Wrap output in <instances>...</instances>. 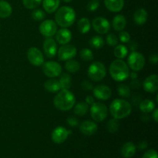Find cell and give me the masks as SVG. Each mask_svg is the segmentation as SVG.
Masks as SVG:
<instances>
[{"label":"cell","mask_w":158,"mask_h":158,"mask_svg":"<svg viewBox=\"0 0 158 158\" xmlns=\"http://www.w3.org/2000/svg\"><path fill=\"white\" fill-rule=\"evenodd\" d=\"M81 87L83 90L85 91H90L93 90L94 89V86H93V84L88 80H84V81L82 82L81 83Z\"/></svg>","instance_id":"42"},{"label":"cell","mask_w":158,"mask_h":158,"mask_svg":"<svg viewBox=\"0 0 158 158\" xmlns=\"http://www.w3.org/2000/svg\"><path fill=\"white\" fill-rule=\"evenodd\" d=\"M95 102V99L92 97V96H87L86 98V103L88 105H92L93 103Z\"/></svg>","instance_id":"48"},{"label":"cell","mask_w":158,"mask_h":158,"mask_svg":"<svg viewBox=\"0 0 158 158\" xmlns=\"http://www.w3.org/2000/svg\"><path fill=\"white\" fill-rule=\"evenodd\" d=\"M127 63V66L133 71L137 72V71L141 70L144 66L145 58L142 53L134 51L128 56Z\"/></svg>","instance_id":"7"},{"label":"cell","mask_w":158,"mask_h":158,"mask_svg":"<svg viewBox=\"0 0 158 158\" xmlns=\"http://www.w3.org/2000/svg\"><path fill=\"white\" fill-rule=\"evenodd\" d=\"M129 77H131V80H135L138 78V73L136 71H133L129 73Z\"/></svg>","instance_id":"50"},{"label":"cell","mask_w":158,"mask_h":158,"mask_svg":"<svg viewBox=\"0 0 158 158\" xmlns=\"http://www.w3.org/2000/svg\"><path fill=\"white\" fill-rule=\"evenodd\" d=\"M12 12L11 5L6 0H0V18H9Z\"/></svg>","instance_id":"25"},{"label":"cell","mask_w":158,"mask_h":158,"mask_svg":"<svg viewBox=\"0 0 158 158\" xmlns=\"http://www.w3.org/2000/svg\"><path fill=\"white\" fill-rule=\"evenodd\" d=\"M106 9L113 12H118L124 6V0H104Z\"/></svg>","instance_id":"19"},{"label":"cell","mask_w":158,"mask_h":158,"mask_svg":"<svg viewBox=\"0 0 158 158\" xmlns=\"http://www.w3.org/2000/svg\"><path fill=\"white\" fill-rule=\"evenodd\" d=\"M57 44L52 37H49L45 40L43 43V51L46 57L51 59L53 58L57 53Z\"/></svg>","instance_id":"15"},{"label":"cell","mask_w":158,"mask_h":158,"mask_svg":"<svg viewBox=\"0 0 158 158\" xmlns=\"http://www.w3.org/2000/svg\"><path fill=\"white\" fill-rule=\"evenodd\" d=\"M60 84L61 86V89H69L71 88V85H72V79L69 74L68 73H63L61 74L60 77Z\"/></svg>","instance_id":"30"},{"label":"cell","mask_w":158,"mask_h":158,"mask_svg":"<svg viewBox=\"0 0 158 158\" xmlns=\"http://www.w3.org/2000/svg\"><path fill=\"white\" fill-rule=\"evenodd\" d=\"M117 92L119 96L123 98H129L131 96V88L126 84H120L117 87Z\"/></svg>","instance_id":"34"},{"label":"cell","mask_w":158,"mask_h":158,"mask_svg":"<svg viewBox=\"0 0 158 158\" xmlns=\"http://www.w3.org/2000/svg\"><path fill=\"white\" fill-rule=\"evenodd\" d=\"M43 72L45 75L49 78H55L62 73V66L60 63L55 61H47L43 63Z\"/></svg>","instance_id":"8"},{"label":"cell","mask_w":158,"mask_h":158,"mask_svg":"<svg viewBox=\"0 0 158 158\" xmlns=\"http://www.w3.org/2000/svg\"><path fill=\"white\" fill-rule=\"evenodd\" d=\"M99 6H100V2H98V0H92V1H89L87 3L86 9L89 12H94V11L98 9Z\"/></svg>","instance_id":"39"},{"label":"cell","mask_w":158,"mask_h":158,"mask_svg":"<svg viewBox=\"0 0 158 158\" xmlns=\"http://www.w3.org/2000/svg\"><path fill=\"white\" fill-rule=\"evenodd\" d=\"M127 43H128V47H129V49H131L132 52L137 50V47H138V44L137 43V42H136V41H131V40H130V41L128 42Z\"/></svg>","instance_id":"45"},{"label":"cell","mask_w":158,"mask_h":158,"mask_svg":"<svg viewBox=\"0 0 158 158\" xmlns=\"http://www.w3.org/2000/svg\"><path fill=\"white\" fill-rule=\"evenodd\" d=\"M148 148V142L145 141V140H143V141L140 142L138 144V148L140 150H144Z\"/></svg>","instance_id":"47"},{"label":"cell","mask_w":158,"mask_h":158,"mask_svg":"<svg viewBox=\"0 0 158 158\" xmlns=\"http://www.w3.org/2000/svg\"><path fill=\"white\" fill-rule=\"evenodd\" d=\"M77 49L76 46L71 44L62 45L60 49L57 50L59 60L61 61H67L74 58L77 56Z\"/></svg>","instance_id":"9"},{"label":"cell","mask_w":158,"mask_h":158,"mask_svg":"<svg viewBox=\"0 0 158 158\" xmlns=\"http://www.w3.org/2000/svg\"><path fill=\"white\" fill-rule=\"evenodd\" d=\"M120 127V123L117 119H111L106 123V130L108 132L111 133V134H114V133L117 132Z\"/></svg>","instance_id":"33"},{"label":"cell","mask_w":158,"mask_h":158,"mask_svg":"<svg viewBox=\"0 0 158 158\" xmlns=\"http://www.w3.org/2000/svg\"><path fill=\"white\" fill-rule=\"evenodd\" d=\"M132 111L131 103L123 99H116L110 105V113L114 118L120 120L127 117Z\"/></svg>","instance_id":"2"},{"label":"cell","mask_w":158,"mask_h":158,"mask_svg":"<svg viewBox=\"0 0 158 158\" xmlns=\"http://www.w3.org/2000/svg\"><path fill=\"white\" fill-rule=\"evenodd\" d=\"M44 88L46 91L49 93H57L61 89L60 82L56 79H49L45 82Z\"/></svg>","instance_id":"24"},{"label":"cell","mask_w":158,"mask_h":158,"mask_svg":"<svg viewBox=\"0 0 158 158\" xmlns=\"http://www.w3.org/2000/svg\"><path fill=\"white\" fill-rule=\"evenodd\" d=\"M143 87L146 92L155 93L158 89V77L156 74H152L144 80Z\"/></svg>","instance_id":"16"},{"label":"cell","mask_w":158,"mask_h":158,"mask_svg":"<svg viewBox=\"0 0 158 158\" xmlns=\"http://www.w3.org/2000/svg\"><path fill=\"white\" fill-rule=\"evenodd\" d=\"M137 147L132 142H127L121 148V154L124 158H131L135 154Z\"/></svg>","instance_id":"20"},{"label":"cell","mask_w":158,"mask_h":158,"mask_svg":"<svg viewBox=\"0 0 158 158\" xmlns=\"http://www.w3.org/2000/svg\"><path fill=\"white\" fill-rule=\"evenodd\" d=\"M66 121H67L69 126L71 127H75L78 126L79 122H80L78 119L77 117H73V116H69L67 118V120H66Z\"/></svg>","instance_id":"41"},{"label":"cell","mask_w":158,"mask_h":158,"mask_svg":"<svg viewBox=\"0 0 158 158\" xmlns=\"http://www.w3.org/2000/svg\"><path fill=\"white\" fill-rule=\"evenodd\" d=\"M93 93H94V97L100 100H109L112 95V91L110 88L103 84L97 85L95 87H94Z\"/></svg>","instance_id":"14"},{"label":"cell","mask_w":158,"mask_h":158,"mask_svg":"<svg viewBox=\"0 0 158 158\" xmlns=\"http://www.w3.org/2000/svg\"><path fill=\"white\" fill-rule=\"evenodd\" d=\"M89 110V105L86 102H79V103H76L75 106H74L73 112L77 116L83 117V116L87 114Z\"/></svg>","instance_id":"27"},{"label":"cell","mask_w":158,"mask_h":158,"mask_svg":"<svg viewBox=\"0 0 158 158\" xmlns=\"http://www.w3.org/2000/svg\"><path fill=\"white\" fill-rule=\"evenodd\" d=\"M112 26L116 31H123L127 26V19L124 15H117L114 18L112 21Z\"/></svg>","instance_id":"23"},{"label":"cell","mask_w":158,"mask_h":158,"mask_svg":"<svg viewBox=\"0 0 158 158\" xmlns=\"http://www.w3.org/2000/svg\"><path fill=\"white\" fill-rule=\"evenodd\" d=\"M87 74L89 78L93 81H100L106 77V66L101 62H94L88 68Z\"/></svg>","instance_id":"5"},{"label":"cell","mask_w":158,"mask_h":158,"mask_svg":"<svg viewBox=\"0 0 158 158\" xmlns=\"http://www.w3.org/2000/svg\"><path fill=\"white\" fill-rule=\"evenodd\" d=\"M148 18V12L144 9H137L134 14V20L135 23L138 26H142L147 22Z\"/></svg>","instance_id":"21"},{"label":"cell","mask_w":158,"mask_h":158,"mask_svg":"<svg viewBox=\"0 0 158 158\" xmlns=\"http://www.w3.org/2000/svg\"><path fill=\"white\" fill-rule=\"evenodd\" d=\"M92 26L98 34H106L110 29V23L106 19L99 16L93 20Z\"/></svg>","instance_id":"12"},{"label":"cell","mask_w":158,"mask_h":158,"mask_svg":"<svg viewBox=\"0 0 158 158\" xmlns=\"http://www.w3.org/2000/svg\"><path fill=\"white\" fill-rule=\"evenodd\" d=\"M118 38L116 35L114 34L110 33V34H108L106 35V44L109 45L110 46H116L117 44H118Z\"/></svg>","instance_id":"38"},{"label":"cell","mask_w":158,"mask_h":158,"mask_svg":"<svg viewBox=\"0 0 158 158\" xmlns=\"http://www.w3.org/2000/svg\"><path fill=\"white\" fill-rule=\"evenodd\" d=\"M90 115L95 122H102L107 117V106L100 102H94L90 105Z\"/></svg>","instance_id":"6"},{"label":"cell","mask_w":158,"mask_h":158,"mask_svg":"<svg viewBox=\"0 0 158 158\" xmlns=\"http://www.w3.org/2000/svg\"><path fill=\"white\" fill-rule=\"evenodd\" d=\"M27 59L29 63L35 66H40L44 63L43 54L36 47H31L28 49Z\"/></svg>","instance_id":"11"},{"label":"cell","mask_w":158,"mask_h":158,"mask_svg":"<svg viewBox=\"0 0 158 158\" xmlns=\"http://www.w3.org/2000/svg\"><path fill=\"white\" fill-rule=\"evenodd\" d=\"M142 158H158L157 152L154 150H149L144 153Z\"/></svg>","instance_id":"43"},{"label":"cell","mask_w":158,"mask_h":158,"mask_svg":"<svg viewBox=\"0 0 158 158\" xmlns=\"http://www.w3.org/2000/svg\"><path fill=\"white\" fill-rule=\"evenodd\" d=\"M55 35L56 41L61 45L67 44L72 40V32L66 28H62L60 30H57Z\"/></svg>","instance_id":"18"},{"label":"cell","mask_w":158,"mask_h":158,"mask_svg":"<svg viewBox=\"0 0 158 158\" xmlns=\"http://www.w3.org/2000/svg\"><path fill=\"white\" fill-rule=\"evenodd\" d=\"M31 17L32 19L35 20V21H42L46 17V13L44 11L41 10V9H35L34 11H32Z\"/></svg>","instance_id":"37"},{"label":"cell","mask_w":158,"mask_h":158,"mask_svg":"<svg viewBox=\"0 0 158 158\" xmlns=\"http://www.w3.org/2000/svg\"><path fill=\"white\" fill-rule=\"evenodd\" d=\"M60 4V0H43V7L47 13H53L57 9Z\"/></svg>","instance_id":"22"},{"label":"cell","mask_w":158,"mask_h":158,"mask_svg":"<svg viewBox=\"0 0 158 158\" xmlns=\"http://www.w3.org/2000/svg\"><path fill=\"white\" fill-rule=\"evenodd\" d=\"M54 106L61 111H68L72 109L76 103V97L69 89H61L53 99Z\"/></svg>","instance_id":"1"},{"label":"cell","mask_w":158,"mask_h":158,"mask_svg":"<svg viewBox=\"0 0 158 158\" xmlns=\"http://www.w3.org/2000/svg\"><path fill=\"white\" fill-rule=\"evenodd\" d=\"M114 56H115L117 59L123 60V59H124L125 57L127 56L128 49L126 46H124V45H117L116 47L114 48Z\"/></svg>","instance_id":"31"},{"label":"cell","mask_w":158,"mask_h":158,"mask_svg":"<svg viewBox=\"0 0 158 158\" xmlns=\"http://www.w3.org/2000/svg\"><path fill=\"white\" fill-rule=\"evenodd\" d=\"M140 86H141V83H140V80H138L137 79L135 80H132L131 82V87L134 89H140Z\"/></svg>","instance_id":"44"},{"label":"cell","mask_w":158,"mask_h":158,"mask_svg":"<svg viewBox=\"0 0 158 158\" xmlns=\"http://www.w3.org/2000/svg\"><path fill=\"white\" fill-rule=\"evenodd\" d=\"M80 131L84 135H94L97 131V125L94 121L85 120V121H83L80 124Z\"/></svg>","instance_id":"17"},{"label":"cell","mask_w":158,"mask_h":158,"mask_svg":"<svg viewBox=\"0 0 158 158\" xmlns=\"http://www.w3.org/2000/svg\"><path fill=\"white\" fill-rule=\"evenodd\" d=\"M72 134V131H68L63 127H57L53 130L51 134L52 140L56 143H63L67 139L68 136Z\"/></svg>","instance_id":"13"},{"label":"cell","mask_w":158,"mask_h":158,"mask_svg":"<svg viewBox=\"0 0 158 158\" xmlns=\"http://www.w3.org/2000/svg\"><path fill=\"white\" fill-rule=\"evenodd\" d=\"M80 56L82 60L86 62L91 61V60H94L93 52L89 49H87V48H84V49H81V51L80 52Z\"/></svg>","instance_id":"35"},{"label":"cell","mask_w":158,"mask_h":158,"mask_svg":"<svg viewBox=\"0 0 158 158\" xmlns=\"http://www.w3.org/2000/svg\"><path fill=\"white\" fill-rule=\"evenodd\" d=\"M152 118L154 119V120L156 123L158 121V109H156L155 108V109L152 111Z\"/></svg>","instance_id":"49"},{"label":"cell","mask_w":158,"mask_h":158,"mask_svg":"<svg viewBox=\"0 0 158 158\" xmlns=\"http://www.w3.org/2000/svg\"><path fill=\"white\" fill-rule=\"evenodd\" d=\"M90 22H89V20L87 18H85V17L80 19L78 21V23H77L78 30L82 34L87 33L89 31V29H90Z\"/></svg>","instance_id":"29"},{"label":"cell","mask_w":158,"mask_h":158,"mask_svg":"<svg viewBox=\"0 0 158 158\" xmlns=\"http://www.w3.org/2000/svg\"><path fill=\"white\" fill-rule=\"evenodd\" d=\"M118 40H120L122 43H127L131 40V35H130L129 32H126V31H120V32L119 33Z\"/></svg>","instance_id":"40"},{"label":"cell","mask_w":158,"mask_h":158,"mask_svg":"<svg viewBox=\"0 0 158 158\" xmlns=\"http://www.w3.org/2000/svg\"><path fill=\"white\" fill-rule=\"evenodd\" d=\"M110 74L115 81L121 82L129 77V67L123 60L117 59L110 66Z\"/></svg>","instance_id":"4"},{"label":"cell","mask_w":158,"mask_h":158,"mask_svg":"<svg viewBox=\"0 0 158 158\" xmlns=\"http://www.w3.org/2000/svg\"><path fill=\"white\" fill-rule=\"evenodd\" d=\"M104 40L102 36L100 35H95V36L92 37L89 40V46L90 47H92L93 49H101L103 46H104Z\"/></svg>","instance_id":"32"},{"label":"cell","mask_w":158,"mask_h":158,"mask_svg":"<svg viewBox=\"0 0 158 158\" xmlns=\"http://www.w3.org/2000/svg\"><path fill=\"white\" fill-rule=\"evenodd\" d=\"M139 107L143 114H150L155 109V103L152 100L146 99L140 101L139 103Z\"/></svg>","instance_id":"26"},{"label":"cell","mask_w":158,"mask_h":158,"mask_svg":"<svg viewBox=\"0 0 158 158\" xmlns=\"http://www.w3.org/2000/svg\"><path fill=\"white\" fill-rule=\"evenodd\" d=\"M63 2H67V3H69V2H72L73 0H63Z\"/></svg>","instance_id":"51"},{"label":"cell","mask_w":158,"mask_h":158,"mask_svg":"<svg viewBox=\"0 0 158 158\" xmlns=\"http://www.w3.org/2000/svg\"><path fill=\"white\" fill-rule=\"evenodd\" d=\"M150 62H151V63H154V64H156V63H157L158 62V56L157 54L154 53L153 54V55H151V56H150Z\"/></svg>","instance_id":"46"},{"label":"cell","mask_w":158,"mask_h":158,"mask_svg":"<svg viewBox=\"0 0 158 158\" xmlns=\"http://www.w3.org/2000/svg\"><path fill=\"white\" fill-rule=\"evenodd\" d=\"M55 22L62 28H68L76 21V12L72 7L62 6L56 11Z\"/></svg>","instance_id":"3"},{"label":"cell","mask_w":158,"mask_h":158,"mask_svg":"<svg viewBox=\"0 0 158 158\" xmlns=\"http://www.w3.org/2000/svg\"><path fill=\"white\" fill-rule=\"evenodd\" d=\"M65 69L68 73H76L80 69V64L78 61L74 60L73 59L67 60L65 63Z\"/></svg>","instance_id":"28"},{"label":"cell","mask_w":158,"mask_h":158,"mask_svg":"<svg viewBox=\"0 0 158 158\" xmlns=\"http://www.w3.org/2000/svg\"><path fill=\"white\" fill-rule=\"evenodd\" d=\"M39 29L40 32L43 36L49 38L55 35L58 28L55 21L52 19H46L40 25Z\"/></svg>","instance_id":"10"},{"label":"cell","mask_w":158,"mask_h":158,"mask_svg":"<svg viewBox=\"0 0 158 158\" xmlns=\"http://www.w3.org/2000/svg\"><path fill=\"white\" fill-rule=\"evenodd\" d=\"M43 0H23V6L28 9H35L41 4Z\"/></svg>","instance_id":"36"}]
</instances>
